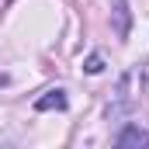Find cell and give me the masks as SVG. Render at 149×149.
<instances>
[{
  "label": "cell",
  "instance_id": "obj_4",
  "mask_svg": "<svg viewBox=\"0 0 149 149\" xmlns=\"http://www.w3.org/2000/svg\"><path fill=\"white\" fill-rule=\"evenodd\" d=\"M101 70H104L101 56H90V59H87V73H101Z\"/></svg>",
  "mask_w": 149,
  "mask_h": 149
},
{
  "label": "cell",
  "instance_id": "obj_3",
  "mask_svg": "<svg viewBox=\"0 0 149 149\" xmlns=\"http://www.w3.org/2000/svg\"><path fill=\"white\" fill-rule=\"evenodd\" d=\"M114 14H118V35L125 38V35H128V3L118 0V10H114Z\"/></svg>",
  "mask_w": 149,
  "mask_h": 149
},
{
  "label": "cell",
  "instance_id": "obj_1",
  "mask_svg": "<svg viewBox=\"0 0 149 149\" xmlns=\"http://www.w3.org/2000/svg\"><path fill=\"white\" fill-rule=\"evenodd\" d=\"M66 108H70V101H66L63 90H49L45 97L35 101V111H66Z\"/></svg>",
  "mask_w": 149,
  "mask_h": 149
},
{
  "label": "cell",
  "instance_id": "obj_2",
  "mask_svg": "<svg viewBox=\"0 0 149 149\" xmlns=\"http://www.w3.org/2000/svg\"><path fill=\"white\" fill-rule=\"evenodd\" d=\"M118 146L128 149V146H149V132H142L139 125H128L121 135H118Z\"/></svg>",
  "mask_w": 149,
  "mask_h": 149
}]
</instances>
